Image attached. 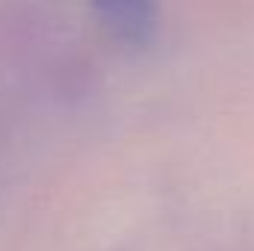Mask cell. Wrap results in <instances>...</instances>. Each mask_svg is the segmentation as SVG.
<instances>
[{
	"label": "cell",
	"mask_w": 254,
	"mask_h": 251,
	"mask_svg": "<svg viewBox=\"0 0 254 251\" xmlns=\"http://www.w3.org/2000/svg\"><path fill=\"white\" fill-rule=\"evenodd\" d=\"M92 18L113 45L127 51L148 48L160 33L157 0H92Z\"/></svg>",
	"instance_id": "obj_1"
}]
</instances>
